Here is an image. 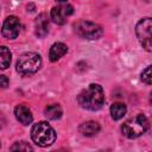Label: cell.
<instances>
[{
	"mask_svg": "<svg viewBox=\"0 0 152 152\" xmlns=\"http://www.w3.org/2000/svg\"><path fill=\"white\" fill-rule=\"evenodd\" d=\"M77 101L81 107L89 110H97L102 107L104 101L103 89L99 84H89L77 96Z\"/></svg>",
	"mask_w": 152,
	"mask_h": 152,
	"instance_id": "6da1fadb",
	"label": "cell"
},
{
	"mask_svg": "<svg viewBox=\"0 0 152 152\" xmlns=\"http://www.w3.org/2000/svg\"><path fill=\"white\" fill-rule=\"evenodd\" d=\"M31 138L38 146L46 147L55 142L56 133H55V129L48 122L40 121L33 125L31 129Z\"/></svg>",
	"mask_w": 152,
	"mask_h": 152,
	"instance_id": "7a4b0ae2",
	"label": "cell"
},
{
	"mask_svg": "<svg viewBox=\"0 0 152 152\" xmlns=\"http://www.w3.org/2000/svg\"><path fill=\"white\" fill-rule=\"evenodd\" d=\"M148 128V120L144 114H138L124 122L121 126L122 134L129 139L142 135Z\"/></svg>",
	"mask_w": 152,
	"mask_h": 152,
	"instance_id": "3957f363",
	"label": "cell"
},
{
	"mask_svg": "<svg viewBox=\"0 0 152 152\" xmlns=\"http://www.w3.org/2000/svg\"><path fill=\"white\" fill-rule=\"evenodd\" d=\"M42 65V58L38 53L26 52L23 53L17 61V71L23 76H28L39 70Z\"/></svg>",
	"mask_w": 152,
	"mask_h": 152,
	"instance_id": "277c9868",
	"label": "cell"
},
{
	"mask_svg": "<svg viewBox=\"0 0 152 152\" xmlns=\"http://www.w3.org/2000/svg\"><path fill=\"white\" fill-rule=\"evenodd\" d=\"M75 32L84 39H97L102 36L103 31L100 25L88 21V20H78L74 24Z\"/></svg>",
	"mask_w": 152,
	"mask_h": 152,
	"instance_id": "5b68a950",
	"label": "cell"
},
{
	"mask_svg": "<svg viewBox=\"0 0 152 152\" xmlns=\"http://www.w3.org/2000/svg\"><path fill=\"white\" fill-rule=\"evenodd\" d=\"M151 30H152V20L151 18H144L141 19L137 26H135V34L142 45V48L146 51L152 50V43H151Z\"/></svg>",
	"mask_w": 152,
	"mask_h": 152,
	"instance_id": "8992f818",
	"label": "cell"
},
{
	"mask_svg": "<svg viewBox=\"0 0 152 152\" xmlns=\"http://www.w3.org/2000/svg\"><path fill=\"white\" fill-rule=\"evenodd\" d=\"M20 26H21L20 20L17 17H14V15H10V17H7L5 19V21L2 24L1 33L7 39H14L19 34Z\"/></svg>",
	"mask_w": 152,
	"mask_h": 152,
	"instance_id": "52a82bcc",
	"label": "cell"
},
{
	"mask_svg": "<svg viewBox=\"0 0 152 152\" xmlns=\"http://www.w3.org/2000/svg\"><path fill=\"white\" fill-rule=\"evenodd\" d=\"M72 13H74V8H72L71 5H69V4H61L58 6H55L51 10L50 17H51V19H52L53 23L59 24V25H63V24H65L66 19Z\"/></svg>",
	"mask_w": 152,
	"mask_h": 152,
	"instance_id": "ba28073f",
	"label": "cell"
},
{
	"mask_svg": "<svg viewBox=\"0 0 152 152\" xmlns=\"http://www.w3.org/2000/svg\"><path fill=\"white\" fill-rule=\"evenodd\" d=\"M14 114H15L17 120L24 126L30 125L32 122V120H33V116H32V113H31L30 108L27 106H25V104L17 106L15 109H14Z\"/></svg>",
	"mask_w": 152,
	"mask_h": 152,
	"instance_id": "9c48e42d",
	"label": "cell"
},
{
	"mask_svg": "<svg viewBox=\"0 0 152 152\" xmlns=\"http://www.w3.org/2000/svg\"><path fill=\"white\" fill-rule=\"evenodd\" d=\"M34 31L38 37H45L49 32V18L45 13H40L34 20Z\"/></svg>",
	"mask_w": 152,
	"mask_h": 152,
	"instance_id": "30bf717a",
	"label": "cell"
},
{
	"mask_svg": "<svg viewBox=\"0 0 152 152\" xmlns=\"http://www.w3.org/2000/svg\"><path fill=\"white\" fill-rule=\"evenodd\" d=\"M68 51V46L63 43H55L49 51V59L51 62H56L61 57H63Z\"/></svg>",
	"mask_w": 152,
	"mask_h": 152,
	"instance_id": "8fae6325",
	"label": "cell"
},
{
	"mask_svg": "<svg viewBox=\"0 0 152 152\" xmlns=\"http://www.w3.org/2000/svg\"><path fill=\"white\" fill-rule=\"evenodd\" d=\"M78 131L82 135H86V137H93L95 134L99 133L100 131V125L96 122V121H87V122H83L78 127Z\"/></svg>",
	"mask_w": 152,
	"mask_h": 152,
	"instance_id": "7c38bea8",
	"label": "cell"
},
{
	"mask_svg": "<svg viewBox=\"0 0 152 152\" xmlns=\"http://www.w3.org/2000/svg\"><path fill=\"white\" fill-rule=\"evenodd\" d=\"M45 116L50 120H57L62 116V108L59 107V104L53 103V104H49L45 108Z\"/></svg>",
	"mask_w": 152,
	"mask_h": 152,
	"instance_id": "4fadbf2b",
	"label": "cell"
},
{
	"mask_svg": "<svg viewBox=\"0 0 152 152\" xmlns=\"http://www.w3.org/2000/svg\"><path fill=\"white\" fill-rule=\"evenodd\" d=\"M11 64V51L6 46H0V70H5Z\"/></svg>",
	"mask_w": 152,
	"mask_h": 152,
	"instance_id": "5bb4252c",
	"label": "cell"
},
{
	"mask_svg": "<svg viewBox=\"0 0 152 152\" xmlns=\"http://www.w3.org/2000/svg\"><path fill=\"white\" fill-rule=\"evenodd\" d=\"M126 114V106L121 102H115L110 106V115L114 120H119L121 118H124V115Z\"/></svg>",
	"mask_w": 152,
	"mask_h": 152,
	"instance_id": "9a60e30c",
	"label": "cell"
},
{
	"mask_svg": "<svg viewBox=\"0 0 152 152\" xmlns=\"http://www.w3.org/2000/svg\"><path fill=\"white\" fill-rule=\"evenodd\" d=\"M11 151H32V146L28 145V142L26 141H19V142H15L14 145L11 146L10 148Z\"/></svg>",
	"mask_w": 152,
	"mask_h": 152,
	"instance_id": "2e32d148",
	"label": "cell"
},
{
	"mask_svg": "<svg viewBox=\"0 0 152 152\" xmlns=\"http://www.w3.org/2000/svg\"><path fill=\"white\" fill-rule=\"evenodd\" d=\"M141 80H142V82H145L147 86H150V84H151V82H152L151 65L146 66V69H145V70H142V72H141Z\"/></svg>",
	"mask_w": 152,
	"mask_h": 152,
	"instance_id": "e0dca14e",
	"label": "cell"
},
{
	"mask_svg": "<svg viewBox=\"0 0 152 152\" xmlns=\"http://www.w3.org/2000/svg\"><path fill=\"white\" fill-rule=\"evenodd\" d=\"M8 87V78L5 75L0 76V89H6Z\"/></svg>",
	"mask_w": 152,
	"mask_h": 152,
	"instance_id": "ac0fdd59",
	"label": "cell"
},
{
	"mask_svg": "<svg viewBox=\"0 0 152 152\" xmlns=\"http://www.w3.org/2000/svg\"><path fill=\"white\" fill-rule=\"evenodd\" d=\"M57 1H59V2H65L66 0H57Z\"/></svg>",
	"mask_w": 152,
	"mask_h": 152,
	"instance_id": "d6986e66",
	"label": "cell"
}]
</instances>
